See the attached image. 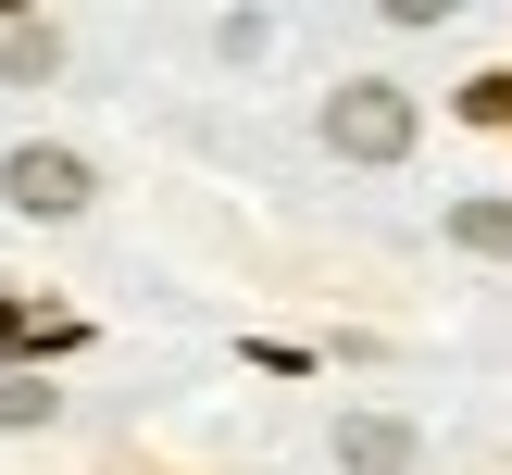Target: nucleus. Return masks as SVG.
Instances as JSON below:
<instances>
[{"label": "nucleus", "instance_id": "obj_1", "mask_svg": "<svg viewBox=\"0 0 512 475\" xmlns=\"http://www.w3.org/2000/svg\"><path fill=\"white\" fill-rule=\"evenodd\" d=\"M325 150H350V163H400V150H413V100H400L388 75H350V88L325 100Z\"/></svg>", "mask_w": 512, "mask_h": 475}, {"label": "nucleus", "instance_id": "obj_2", "mask_svg": "<svg viewBox=\"0 0 512 475\" xmlns=\"http://www.w3.org/2000/svg\"><path fill=\"white\" fill-rule=\"evenodd\" d=\"M0 188H13V213H38V225L88 213V163H75V150H38V138H25L13 163H0Z\"/></svg>", "mask_w": 512, "mask_h": 475}, {"label": "nucleus", "instance_id": "obj_3", "mask_svg": "<svg viewBox=\"0 0 512 475\" xmlns=\"http://www.w3.org/2000/svg\"><path fill=\"white\" fill-rule=\"evenodd\" d=\"M338 463L350 475H413V425L400 413H338Z\"/></svg>", "mask_w": 512, "mask_h": 475}, {"label": "nucleus", "instance_id": "obj_4", "mask_svg": "<svg viewBox=\"0 0 512 475\" xmlns=\"http://www.w3.org/2000/svg\"><path fill=\"white\" fill-rule=\"evenodd\" d=\"M450 238H463V250H488V263H500V250H512V200H463V213H450Z\"/></svg>", "mask_w": 512, "mask_h": 475}, {"label": "nucleus", "instance_id": "obj_5", "mask_svg": "<svg viewBox=\"0 0 512 475\" xmlns=\"http://www.w3.org/2000/svg\"><path fill=\"white\" fill-rule=\"evenodd\" d=\"M50 50H63L50 25H13V38H0V63H13V88H38V75H50Z\"/></svg>", "mask_w": 512, "mask_h": 475}, {"label": "nucleus", "instance_id": "obj_6", "mask_svg": "<svg viewBox=\"0 0 512 475\" xmlns=\"http://www.w3.org/2000/svg\"><path fill=\"white\" fill-rule=\"evenodd\" d=\"M0 425H50V388H38V375H13V388H0Z\"/></svg>", "mask_w": 512, "mask_h": 475}, {"label": "nucleus", "instance_id": "obj_7", "mask_svg": "<svg viewBox=\"0 0 512 475\" xmlns=\"http://www.w3.org/2000/svg\"><path fill=\"white\" fill-rule=\"evenodd\" d=\"M463 113H475V125H512V75H475V88H463Z\"/></svg>", "mask_w": 512, "mask_h": 475}]
</instances>
